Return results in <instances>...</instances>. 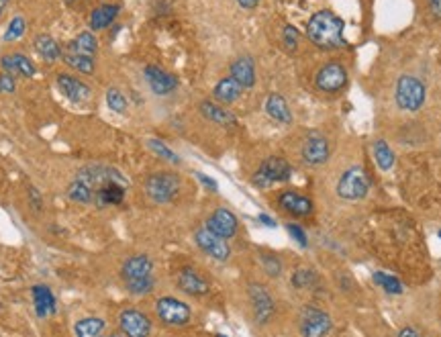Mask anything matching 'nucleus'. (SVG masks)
I'll use <instances>...</instances> for the list:
<instances>
[{
  "instance_id": "obj_1",
  "label": "nucleus",
  "mask_w": 441,
  "mask_h": 337,
  "mask_svg": "<svg viewBox=\"0 0 441 337\" xmlns=\"http://www.w3.org/2000/svg\"><path fill=\"white\" fill-rule=\"evenodd\" d=\"M307 37L321 49H335L343 47V21L331 11H319L311 17L307 27Z\"/></svg>"
},
{
  "instance_id": "obj_2",
  "label": "nucleus",
  "mask_w": 441,
  "mask_h": 337,
  "mask_svg": "<svg viewBox=\"0 0 441 337\" xmlns=\"http://www.w3.org/2000/svg\"><path fill=\"white\" fill-rule=\"evenodd\" d=\"M76 182H80L82 186L92 192V205H94V196H96V192L106 186L108 182H121V184H127L125 176L119 172V170L115 168H108V166H84V168L78 170V174H76V178H74Z\"/></svg>"
},
{
  "instance_id": "obj_3",
  "label": "nucleus",
  "mask_w": 441,
  "mask_h": 337,
  "mask_svg": "<svg viewBox=\"0 0 441 337\" xmlns=\"http://www.w3.org/2000/svg\"><path fill=\"white\" fill-rule=\"evenodd\" d=\"M293 176V166L284 158H268L253 174L252 182L257 189H270L276 182H288Z\"/></svg>"
},
{
  "instance_id": "obj_4",
  "label": "nucleus",
  "mask_w": 441,
  "mask_h": 337,
  "mask_svg": "<svg viewBox=\"0 0 441 337\" xmlns=\"http://www.w3.org/2000/svg\"><path fill=\"white\" fill-rule=\"evenodd\" d=\"M178 190H180V178L174 172H155L146 180L147 196L158 205L170 203L178 194Z\"/></svg>"
},
{
  "instance_id": "obj_5",
  "label": "nucleus",
  "mask_w": 441,
  "mask_h": 337,
  "mask_svg": "<svg viewBox=\"0 0 441 337\" xmlns=\"http://www.w3.org/2000/svg\"><path fill=\"white\" fill-rule=\"evenodd\" d=\"M370 190V180H368V174L366 170L359 168H350L345 170L337 182V194L343 198V201H359L368 194Z\"/></svg>"
},
{
  "instance_id": "obj_6",
  "label": "nucleus",
  "mask_w": 441,
  "mask_h": 337,
  "mask_svg": "<svg viewBox=\"0 0 441 337\" xmlns=\"http://www.w3.org/2000/svg\"><path fill=\"white\" fill-rule=\"evenodd\" d=\"M298 325H300V336L302 337H327L333 327L331 317L317 307H305L300 311Z\"/></svg>"
},
{
  "instance_id": "obj_7",
  "label": "nucleus",
  "mask_w": 441,
  "mask_h": 337,
  "mask_svg": "<svg viewBox=\"0 0 441 337\" xmlns=\"http://www.w3.org/2000/svg\"><path fill=\"white\" fill-rule=\"evenodd\" d=\"M425 103V86L415 76H402L397 82V105L402 110H419Z\"/></svg>"
},
{
  "instance_id": "obj_8",
  "label": "nucleus",
  "mask_w": 441,
  "mask_h": 337,
  "mask_svg": "<svg viewBox=\"0 0 441 337\" xmlns=\"http://www.w3.org/2000/svg\"><path fill=\"white\" fill-rule=\"evenodd\" d=\"M155 313L160 317V321H164L166 325H174V327L186 325L192 319V311H190L188 305L174 298V296H162L155 303Z\"/></svg>"
},
{
  "instance_id": "obj_9",
  "label": "nucleus",
  "mask_w": 441,
  "mask_h": 337,
  "mask_svg": "<svg viewBox=\"0 0 441 337\" xmlns=\"http://www.w3.org/2000/svg\"><path fill=\"white\" fill-rule=\"evenodd\" d=\"M119 329L125 337H149L151 321L146 313H141L137 309H125L119 315Z\"/></svg>"
},
{
  "instance_id": "obj_10",
  "label": "nucleus",
  "mask_w": 441,
  "mask_h": 337,
  "mask_svg": "<svg viewBox=\"0 0 441 337\" xmlns=\"http://www.w3.org/2000/svg\"><path fill=\"white\" fill-rule=\"evenodd\" d=\"M347 82V72L341 63L331 62L325 63L319 72H317L315 84L323 92H339Z\"/></svg>"
},
{
  "instance_id": "obj_11",
  "label": "nucleus",
  "mask_w": 441,
  "mask_h": 337,
  "mask_svg": "<svg viewBox=\"0 0 441 337\" xmlns=\"http://www.w3.org/2000/svg\"><path fill=\"white\" fill-rule=\"evenodd\" d=\"M194 241H196V246L207 253V255L215 257V260H219V262H225V260H229V255H231V250H229V246H227V239H223V237L210 233L207 227H205V229H198V231L194 233Z\"/></svg>"
},
{
  "instance_id": "obj_12",
  "label": "nucleus",
  "mask_w": 441,
  "mask_h": 337,
  "mask_svg": "<svg viewBox=\"0 0 441 337\" xmlns=\"http://www.w3.org/2000/svg\"><path fill=\"white\" fill-rule=\"evenodd\" d=\"M237 227H239L237 217H235L229 209H217V211L212 212L209 219H207V229H209L210 233H215V235H219V237H223V239H231V237H235Z\"/></svg>"
},
{
  "instance_id": "obj_13",
  "label": "nucleus",
  "mask_w": 441,
  "mask_h": 337,
  "mask_svg": "<svg viewBox=\"0 0 441 337\" xmlns=\"http://www.w3.org/2000/svg\"><path fill=\"white\" fill-rule=\"evenodd\" d=\"M250 298H252V307H253V315H255V321L260 325L268 323L274 315V298L270 296V293L260 286V284H252L250 286Z\"/></svg>"
},
{
  "instance_id": "obj_14",
  "label": "nucleus",
  "mask_w": 441,
  "mask_h": 337,
  "mask_svg": "<svg viewBox=\"0 0 441 337\" xmlns=\"http://www.w3.org/2000/svg\"><path fill=\"white\" fill-rule=\"evenodd\" d=\"M143 74H146V80L149 88L155 94H160V96H166L170 92H174L176 86H178V80L170 72L158 68V65H147L146 70H143Z\"/></svg>"
},
{
  "instance_id": "obj_15",
  "label": "nucleus",
  "mask_w": 441,
  "mask_h": 337,
  "mask_svg": "<svg viewBox=\"0 0 441 337\" xmlns=\"http://www.w3.org/2000/svg\"><path fill=\"white\" fill-rule=\"evenodd\" d=\"M329 158V144L321 133H311L302 144V160L311 166L323 164Z\"/></svg>"
},
{
  "instance_id": "obj_16",
  "label": "nucleus",
  "mask_w": 441,
  "mask_h": 337,
  "mask_svg": "<svg viewBox=\"0 0 441 337\" xmlns=\"http://www.w3.org/2000/svg\"><path fill=\"white\" fill-rule=\"evenodd\" d=\"M121 276H123L125 282L153 276V262L149 260V255H146V253L131 255L129 260H125V264L121 268Z\"/></svg>"
},
{
  "instance_id": "obj_17",
  "label": "nucleus",
  "mask_w": 441,
  "mask_h": 337,
  "mask_svg": "<svg viewBox=\"0 0 441 337\" xmlns=\"http://www.w3.org/2000/svg\"><path fill=\"white\" fill-rule=\"evenodd\" d=\"M278 203H280V209L282 211H286L288 215H293V217H309L313 212L311 198H307V196H302L298 192H293V190L282 192L278 196Z\"/></svg>"
},
{
  "instance_id": "obj_18",
  "label": "nucleus",
  "mask_w": 441,
  "mask_h": 337,
  "mask_svg": "<svg viewBox=\"0 0 441 337\" xmlns=\"http://www.w3.org/2000/svg\"><path fill=\"white\" fill-rule=\"evenodd\" d=\"M178 288L190 296H203L209 293V282L192 268H182L178 274Z\"/></svg>"
},
{
  "instance_id": "obj_19",
  "label": "nucleus",
  "mask_w": 441,
  "mask_h": 337,
  "mask_svg": "<svg viewBox=\"0 0 441 337\" xmlns=\"http://www.w3.org/2000/svg\"><path fill=\"white\" fill-rule=\"evenodd\" d=\"M58 88H60V92H62L65 98H70L72 103H84L88 101V96H90V88L84 84V82H80L78 78H74V76H58Z\"/></svg>"
},
{
  "instance_id": "obj_20",
  "label": "nucleus",
  "mask_w": 441,
  "mask_h": 337,
  "mask_svg": "<svg viewBox=\"0 0 441 337\" xmlns=\"http://www.w3.org/2000/svg\"><path fill=\"white\" fill-rule=\"evenodd\" d=\"M231 78L241 88H252L255 84V65L250 56H241L231 63Z\"/></svg>"
},
{
  "instance_id": "obj_21",
  "label": "nucleus",
  "mask_w": 441,
  "mask_h": 337,
  "mask_svg": "<svg viewBox=\"0 0 441 337\" xmlns=\"http://www.w3.org/2000/svg\"><path fill=\"white\" fill-rule=\"evenodd\" d=\"M31 293H33V303H35V311H37V317H39V319L53 315V313L58 311L56 296H53V293H51L45 284L33 286Z\"/></svg>"
},
{
  "instance_id": "obj_22",
  "label": "nucleus",
  "mask_w": 441,
  "mask_h": 337,
  "mask_svg": "<svg viewBox=\"0 0 441 337\" xmlns=\"http://www.w3.org/2000/svg\"><path fill=\"white\" fill-rule=\"evenodd\" d=\"M127 184L121 182H108L106 186L96 192L94 196V205L96 207H117L125 201Z\"/></svg>"
},
{
  "instance_id": "obj_23",
  "label": "nucleus",
  "mask_w": 441,
  "mask_h": 337,
  "mask_svg": "<svg viewBox=\"0 0 441 337\" xmlns=\"http://www.w3.org/2000/svg\"><path fill=\"white\" fill-rule=\"evenodd\" d=\"M0 65H2L4 72H8V74L17 72V74H21L25 78H33L35 72H37L33 62L29 58H25L23 53H8V56H4L0 60Z\"/></svg>"
},
{
  "instance_id": "obj_24",
  "label": "nucleus",
  "mask_w": 441,
  "mask_h": 337,
  "mask_svg": "<svg viewBox=\"0 0 441 337\" xmlns=\"http://www.w3.org/2000/svg\"><path fill=\"white\" fill-rule=\"evenodd\" d=\"M119 11H121L119 4H101L90 15V29L92 31H103L106 27H110L115 23V19H117Z\"/></svg>"
},
{
  "instance_id": "obj_25",
  "label": "nucleus",
  "mask_w": 441,
  "mask_h": 337,
  "mask_svg": "<svg viewBox=\"0 0 441 337\" xmlns=\"http://www.w3.org/2000/svg\"><path fill=\"white\" fill-rule=\"evenodd\" d=\"M70 51L72 53H80V56H88V58H94L96 51H98V42L94 37L92 31H82L78 33L72 42H70Z\"/></svg>"
},
{
  "instance_id": "obj_26",
  "label": "nucleus",
  "mask_w": 441,
  "mask_h": 337,
  "mask_svg": "<svg viewBox=\"0 0 441 337\" xmlns=\"http://www.w3.org/2000/svg\"><path fill=\"white\" fill-rule=\"evenodd\" d=\"M266 113L272 117L274 121H278V123H293V113H290V108L286 105V101H284V96H280V94H270L268 96V101H266Z\"/></svg>"
},
{
  "instance_id": "obj_27",
  "label": "nucleus",
  "mask_w": 441,
  "mask_h": 337,
  "mask_svg": "<svg viewBox=\"0 0 441 337\" xmlns=\"http://www.w3.org/2000/svg\"><path fill=\"white\" fill-rule=\"evenodd\" d=\"M33 47H35V51L41 56L43 60H47V62H56V60H60L63 56L62 47L58 45V42L53 37H49V35H37L35 42H33Z\"/></svg>"
},
{
  "instance_id": "obj_28",
  "label": "nucleus",
  "mask_w": 441,
  "mask_h": 337,
  "mask_svg": "<svg viewBox=\"0 0 441 337\" xmlns=\"http://www.w3.org/2000/svg\"><path fill=\"white\" fill-rule=\"evenodd\" d=\"M74 331L76 337H105V321L98 317H86L76 323Z\"/></svg>"
},
{
  "instance_id": "obj_29",
  "label": "nucleus",
  "mask_w": 441,
  "mask_h": 337,
  "mask_svg": "<svg viewBox=\"0 0 441 337\" xmlns=\"http://www.w3.org/2000/svg\"><path fill=\"white\" fill-rule=\"evenodd\" d=\"M241 90L243 88L237 84L233 78H223L219 84L215 86V98L221 101V103H225V105H229V103H235L239 98Z\"/></svg>"
},
{
  "instance_id": "obj_30",
  "label": "nucleus",
  "mask_w": 441,
  "mask_h": 337,
  "mask_svg": "<svg viewBox=\"0 0 441 337\" xmlns=\"http://www.w3.org/2000/svg\"><path fill=\"white\" fill-rule=\"evenodd\" d=\"M200 113L217 125H235V117L229 110H225L223 106L215 105V103H203L200 105Z\"/></svg>"
},
{
  "instance_id": "obj_31",
  "label": "nucleus",
  "mask_w": 441,
  "mask_h": 337,
  "mask_svg": "<svg viewBox=\"0 0 441 337\" xmlns=\"http://www.w3.org/2000/svg\"><path fill=\"white\" fill-rule=\"evenodd\" d=\"M62 58H63V62L68 63L72 70H76V72H80V74H94V70H96L94 58L80 56V53H72V51L63 53Z\"/></svg>"
},
{
  "instance_id": "obj_32",
  "label": "nucleus",
  "mask_w": 441,
  "mask_h": 337,
  "mask_svg": "<svg viewBox=\"0 0 441 337\" xmlns=\"http://www.w3.org/2000/svg\"><path fill=\"white\" fill-rule=\"evenodd\" d=\"M374 158H376V162L382 170H390L395 166V153L384 139H378L374 144Z\"/></svg>"
},
{
  "instance_id": "obj_33",
  "label": "nucleus",
  "mask_w": 441,
  "mask_h": 337,
  "mask_svg": "<svg viewBox=\"0 0 441 337\" xmlns=\"http://www.w3.org/2000/svg\"><path fill=\"white\" fill-rule=\"evenodd\" d=\"M125 286L131 295L143 296V295H149V293L155 288V280H153V276H147V278H139V280L125 282Z\"/></svg>"
},
{
  "instance_id": "obj_34",
  "label": "nucleus",
  "mask_w": 441,
  "mask_h": 337,
  "mask_svg": "<svg viewBox=\"0 0 441 337\" xmlns=\"http://www.w3.org/2000/svg\"><path fill=\"white\" fill-rule=\"evenodd\" d=\"M374 282L378 284L380 288H384L386 293H390V295H400L402 293V284H400L399 278H395V276L376 272L374 274Z\"/></svg>"
},
{
  "instance_id": "obj_35",
  "label": "nucleus",
  "mask_w": 441,
  "mask_h": 337,
  "mask_svg": "<svg viewBox=\"0 0 441 337\" xmlns=\"http://www.w3.org/2000/svg\"><path fill=\"white\" fill-rule=\"evenodd\" d=\"M68 196L74 201V203H80V205H92V192L82 186L80 182H72L70 189H68Z\"/></svg>"
},
{
  "instance_id": "obj_36",
  "label": "nucleus",
  "mask_w": 441,
  "mask_h": 337,
  "mask_svg": "<svg viewBox=\"0 0 441 337\" xmlns=\"http://www.w3.org/2000/svg\"><path fill=\"white\" fill-rule=\"evenodd\" d=\"M106 105H108L110 110H115V113H125L127 98L123 96V92H121V90H117V88H108V90H106Z\"/></svg>"
},
{
  "instance_id": "obj_37",
  "label": "nucleus",
  "mask_w": 441,
  "mask_h": 337,
  "mask_svg": "<svg viewBox=\"0 0 441 337\" xmlns=\"http://www.w3.org/2000/svg\"><path fill=\"white\" fill-rule=\"evenodd\" d=\"M260 262H262V266L268 272V276L276 278V276L282 274V262H280L278 255H274V253H262L260 255Z\"/></svg>"
},
{
  "instance_id": "obj_38",
  "label": "nucleus",
  "mask_w": 441,
  "mask_h": 337,
  "mask_svg": "<svg viewBox=\"0 0 441 337\" xmlns=\"http://www.w3.org/2000/svg\"><path fill=\"white\" fill-rule=\"evenodd\" d=\"M27 25H25V19L23 17H15L13 21L8 23V29L4 33V42H17L19 37H23Z\"/></svg>"
},
{
  "instance_id": "obj_39",
  "label": "nucleus",
  "mask_w": 441,
  "mask_h": 337,
  "mask_svg": "<svg viewBox=\"0 0 441 337\" xmlns=\"http://www.w3.org/2000/svg\"><path fill=\"white\" fill-rule=\"evenodd\" d=\"M149 148L153 149L160 158L168 160V162H174V164H178V162H180V160H178V155H176V153H174L170 148H166L162 141H158V139H151V141H149Z\"/></svg>"
},
{
  "instance_id": "obj_40",
  "label": "nucleus",
  "mask_w": 441,
  "mask_h": 337,
  "mask_svg": "<svg viewBox=\"0 0 441 337\" xmlns=\"http://www.w3.org/2000/svg\"><path fill=\"white\" fill-rule=\"evenodd\" d=\"M313 280H315V274H313L311 270H307V268H300V270L294 272L293 276V284L296 288H307V286L313 284Z\"/></svg>"
},
{
  "instance_id": "obj_41",
  "label": "nucleus",
  "mask_w": 441,
  "mask_h": 337,
  "mask_svg": "<svg viewBox=\"0 0 441 337\" xmlns=\"http://www.w3.org/2000/svg\"><path fill=\"white\" fill-rule=\"evenodd\" d=\"M298 45V31L294 27H284V47L288 51H294Z\"/></svg>"
},
{
  "instance_id": "obj_42",
  "label": "nucleus",
  "mask_w": 441,
  "mask_h": 337,
  "mask_svg": "<svg viewBox=\"0 0 441 337\" xmlns=\"http://www.w3.org/2000/svg\"><path fill=\"white\" fill-rule=\"evenodd\" d=\"M0 92H15V78L8 72L0 74Z\"/></svg>"
},
{
  "instance_id": "obj_43",
  "label": "nucleus",
  "mask_w": 441,
  "mask_h": 337,
  "mask_svg": "<svg viewBox=\"0 0 441 337\" xmlns=\"http://www.w3.org/2000/svg\"><path fill=\"white\" fill-rule=\"evenodd\" d=\"M288 233L293 235L294 239H296V241H298V243H300L302 248H305V246L309 243V241H307V235H305V231H302V229H300L298 225H294V223H290V225H288Z\"/></svg>"
},
{
  "instance_id": "obj_44",
  "label": "nucleus",
  "mask_w": 441,
  "mask_h": 337,
  "mask_svg": "<svg viewBox=\"0 0 441 337\" xmlns=\"http://www.w3.org/2000/svg\"><path fill=\"white\" fill-rule=\"evenodd\" d=\"M29 196H31V207L35 209V211H41V194L37 192V189L35 186H31L29 189Z\"/></svg>"
},
{
  "instance_id": "obj_45",
  "label": "nucleus",
  "mask_w": 441,
  "mask_h": 337,
  "mask_svg": "<svg viewBox=\"0 0 441 337\" xmlns=\"http://www.w3.org/2000/svg\"><path fill=\"white\" fill-rule=\"evenodd\" d=\"M198 180L207 186V189L210 190H217V182L212 180V178H209V176H205V174H198Z\"/></svg>"
},
{
  "instance_id": "obj_46",
  "label": "nucleus",
  "mask_w": 441,
  "mask_h": 337,
  "mask_svg": "<svg viewBox=\"0 0 441 337\" xmlns=\"http://www.w3.org/2000/svg\"><path fill=\"white\" fill-rule=\"evenodd\" d=\"M429 4H431V11H433V15L441 19V0H429Z\"/></svg>"
},
{
  "instance_id": "obj_47",
  "label": "nucleus",
  "mask_w": 441,
  "mask_h": 337,
  "mask_svg": "<svg viewBox=\"0 0 441 337\" xmlns=\"http://www.w3.org/2000/svg\"><path fill=\"white\" fill-rule=\"evenodd\" d=\"M399 337H419V333H417L415 329H409V327H404V329H400Z\"/></svg>"
},
{
  "instance_id": "obj_48",
  "label": "nucleus",
  "mask_w": 441,
  "mask_h": 337,
  "mask_svg": "<svg viewBox=\"0 0 441 337\" xmlns=\"http://www.w3.org/2000/svg\"><path fill=\"white\" fill-rule=\"evenodd\" d=\"M237 2H239V4H241L243 8H255L260 0H237Z\"/></svg>"
},
{
  "instance_id": "obj_49",
  "label": "nucleus",
  "mask_w": 441,
  "mask_h": 337,
  "mask_svg": "<svg viewBox=\"0 0 441 337\" xmlns=\"http://www.w3.org/2000/svg\"><path fill=\"white\" fill-rule=\"evenodd\" d=\"M260 221H262V223H266L268 227H276V223H274V221H272V219H270V217H268V215H260Z\"/></svg>"
},
{
  "instance_id": "obj_50",
  "label": "nucleus",
  "mask_w": 441,
  "mask_h": 337,
  "mask_svg": "<svg viewBox=\"0 0 441 337\" xmlns=\"http://www.w3.org/2000/svg\"><path fill=\"white\" fill-rule=\"evenodd\" d=\"M6 4H8V0H0V17L4 15V11H6Z\"/></svg>"
},
{
  "instance_id": "obj_51",
  "label": "nucleus",
  "mask_w": 441,
  "mask_h": 337,
  "mask_svg": "<svg viewBox=\"0 0 441 337\" xmlns=\"http://www.w3.org/2000/svg\"><path fill=\"white\" fill-rule=\"evenodd\" d=\"M106 337H125V336H123V333H110V336Z\"/></svg>"
},
{
  "instance_id": "obj_52",
  "label": "nucleus",
  "mask_w": 441,
  "mask_h": 337,
  "mask_svg": "<svg viewBox=\"0 0 441 337\" xmlns=\"http://www.w3.org/2000/svg\"><path fill=\"white\" fill-rule=\"evenodd\" d=\"M65 2H68V4H72V2H76V0H65Z\"/></svg>"
},
{
  "instance_id": "obj_53",
  "label": "nucleus",
  "mask_w": 441,
  "mask_h": 337,
  "mask_svg": "<svg viewBox=\"0 0 441 337\" xmlns=\"http://www.w3.org/2000/svg\"><path fill=\"white\" fill-rule=\"evenodd\" d=\"M440 237H441V229H440Z\"/></svg>"
},
{
  "instance_id": "obj_54",
  "label": "nucleus",
  "mask_w": 441,
  "mask_h": 337,
  "mask_svg": "<svg viewBox=\"0 0 441 337\" xmlns=\"http://www.w3.org/2000/svg\"><path fill=\"white\" fill-rule=\"evenodd\" d=\"M217 337H223V336H217Z\"/></svg>"
},
{
  "instance_id": "obj_55",
  "label": "nucleus",
  "mask_w": 441,
  "mask_h": 337,
  "mask_svg": "<svg viewBox=\"0 0 441 337\" xmlns=\"http://www.w3.org/2000/svg\"><path fill=\"white\" fill-rule=\"evenodd\" d=\"M419 337H421V336H419Z\"/></svg>"
}]
</instances>
